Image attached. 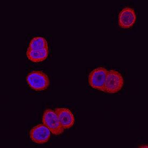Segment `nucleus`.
Here are the masks:
<instances>
[{
	"label": "nucleus",
	"instance_id": "7",
	"mask_svg": "<svg viewBox=\"0 0 148 148\" xmlns=\"http://www.w3.org/2000/svg\"><path fill=\"white\" fill-rule=\"evenodd\" d=\"M55 111L63 128H70L73 125L75 119L70 110L64 108H57L55 109Z\"/></svg>",
	"mask_w": 148,
	"mask_h": 148
},
{
	"label": "nucleus",
	"instance_id": "3",
	"mask_svg": "<svg viewBox=\"0 0 148 148\" xmlns=\"http://www.w3.org/2000/svg\"><path fill=\"white\" fill-rule=\"evenodd\" d=\"M43 124L50 129L51 133L55 135H59L64 132L63 128L58 117L54 110L47 109L44 112L43 115Z\"/></svg>",
	"mask_w": 148,
	"mask_h": 148
},
{
	"label": "nucleus",
	"instance_id": "4",
	"mask_svg": "<svg viewBox=\"0 0 148 148\" xmlns=\"http://www.w3.org/2000/svg\"><path fill=\"white\" fill-rule=\"evenodd\" d=\"M107 69L103 67H97L92 71L89 75L88 82L93 88L105 92V87L107 75Z\"/></svg>",
	"mask_w": 148,
	"mask_h": 148
},
{
	"label": "nucleus",
	"instance_id": "8",
	"mask_svg": "<svg viewBox=\"0 0 148 148\" xmlns=\"http://www.w3.org/2000/svg\"><path fill=\"white\" fill-rule=\"evenodd\" d=\"M49 53V48L40 50H33L27 48V58L34 62H43L48 57Z\"/></svg>",
	"mask_w": 148,
	"mask_h": 148
},
{
	"label": "nucleus",
	"instance_id": "5",
	"mask_svg": "<svg viewBox=\"0 0 148 148\" xmlns=\"http://www.w3.org/2000/svg\"><path fill=\"white\" fill-rule=\"evenodd\" d=\"M31 140L37 144L47 142L51 137V131L44 124H39L31 129L29 132Z\"/></svg>",
	"mask_w": 148,
	"mask_h": 148
},
{
	"label": "nucleus",
	"instance_id": "9",
	"mask_svg": "<svg viewBox=\"0 0 148 148\" xmlns=\"http://www.w3.org/2000/svg\"><path fill=\"white\" fill-rule=\"evenodd\" d=\"M49 48L48 44L45 38L42 37H36L31 39L28 49L33 50H40Z\"/></svg>",
	"mask_w": 148,
	"mask_h": 148
},
{
	"label": "nucleus",
	"instance_id": "1",
	"mask_svg": "<svg viewBox=\"0 0 148 148\" xmlns=\"http://www.w3.org/2000/svg\"><path fill=\"white\" fill-rule=\"evenodd\" d=\"M26 79L30 87L36 91L45 90L50 86L48 76L41 71L31 72L27 74Z\"/></svg>",
	"mask_w": 148,
	"mask_h": 148
},
{
	"label": "nucleus",
	"instance_id": "6",
	"mask_svg": "<svg viewBox=\"0 0 148 148\" xmlns=\"http://www.w3.org/2000/svg\"><path fill=\"white\" fill-rule=\"evenodd\" d=\"M136 20V14L133 8L125 7L119 15V25L122 28L128 29L133 27Z\"/></svg>",
	"mask_w": 148,
	"mask_h": 148
},
{
	"label": "nucleus",
	"instance_id": "2",
	"mask_svg": "<svg viewBox=\"0 0 148 148\" xmlns=\"http://www.w3.org/2000/svg\"><path fill=\"white\" fill-rule=\"evenodd\" d=\"M124 85V80L119 72L115 70L108 71L105 82V92L115 93L122 88Z\"/></svg>",
	"mask_w": 148,
	"mask_h": 148
}]
</instances>
